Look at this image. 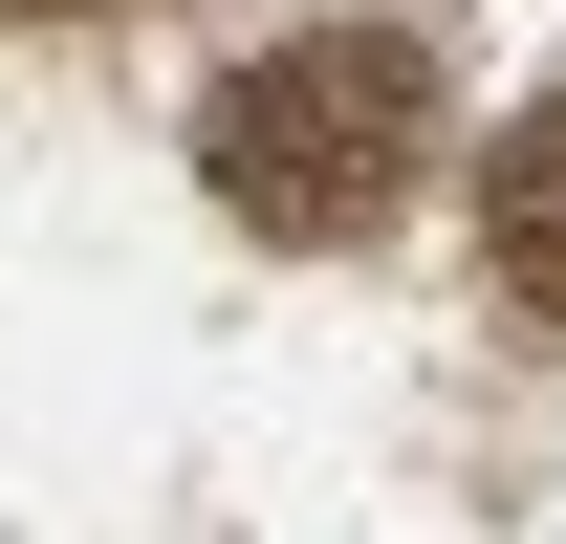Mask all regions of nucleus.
Returning a JSON list of instances; mask_svg holds the SVG:
<instances>
[{
    "mask_svg": "<svg viewBox=\"0 0 566 544\" xmlns=\"http://www.w3.org/2000/svg\"><path fill=\"white\" fill-rule=\"evenodd\" d=\"M415 153H436V66L392 22H305V44H262L197 109V175H218L240 240H370L415 197Z\"/></svg>",
    "mask_w": 566,
    "mask_h": 544,
    "instance_id": "1",
    "label": "nucleus"
},
{
    "mask_svg": "<svg viewBox=\"0 0 566 544\" xmlns=\"http://www.w3.org/2000/svg\"><path fill=\"white\" fill-rule=\"evenodd\" d=\"M480 262H501V305H523V327H566V87L501 132V175H480Z\"/></svg>",
    "mask_w": 566,
    "mask_h": 544,
    "instance_id": "2",
    "label": "nucleus"
},
{
    "mask_svg": "<svg viewBox=\"0 0 566 544\" xmlns=\"http://www.w3.org/2000/svg\"><path fill=\"white\" fill-rule=\"evenodd\" d=\"M22 22H87V0H22Z\"/></svg>",
    "mask_w": 566,
    "mask_h": 544,
    "instance_id": "3",
    "label": "nucleus"
}]
</instances>
